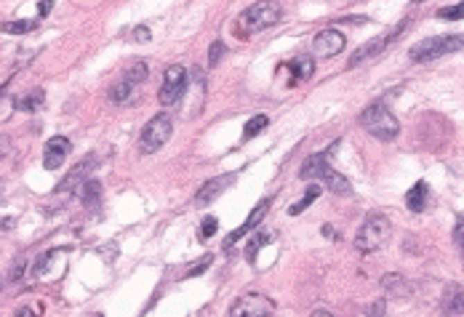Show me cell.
I'll return each instance as SVG.
<instances>
[{"label":"cell","instance_id":"obj_5","mask_svg":"<svg viewBox=\"0 0 464 317\" xmlns=\"http://www.w3.org/2000/svg\"><path fill=\"white\" fill-rule=\"evenodd\" d=\"M171 134H173L171 118H169L166 112L155 115L153 120L141 128V136H139V152H141V155H153V152H157V150H163V147H166V141L171 139Z\"/></svg>","mask_w":464,"mask_h":317},{"label":"cell","instance_id":"obj_25","mask_svg":"<svg viewBox=\"0 0 464 317\" xmlns=\"http://www.w3.org/2000/svg\"><path fill=\"white\" fill-rule=\"evenodd\" d=\"M35 30V21H6L3 24V33H8V35H24V33H30Z\"/></svg>","mask_w":464,"mask_h":317},{"label":"cell","instance_id":"obj_27","mask_svg":"<svg viewBox=\"0 0 464 317\" xmlns=\"http://www.w3.org/2000/svg\"><path fill=\"white\" fill-rule=\"evenodd\" d=\"M216 229H219V221H216L214 216H208V219H203V227H200V237H203V240L214 237V235H216Z\"/></svg>","mask_w":464,"mask_h":317},{"label":"cell","instance_id":"obj_16","mask_svg":"<svg viewBox=\"0 0 464 317\" xmlns=\"http://www.w3.org/2000/svg\"><path fill=\"white\" fill-rule=\"evenodd\" d=\"M320 181H326V187L331 190L334 194H350L352 192V184H350V179L342 176L339 171H334L331 165H328L326 171H323V176H320Z\"/></svg>","mask_w":464,"mask_h":317},{"label":"cell","instance_id":"obj_2","mask_svg":"<svg viewBox=\"0 0 464 317\" xmlns=\"http://www.w3.org/2000/svg\"><path fill=\"white\" fill-rule=\"evenodd\" d=\"M361 125L371 134V136H377V139H395L397 134H400V120H397L395 115H393V109L387 105H377L366 107L361 112Z\"/></svg>","mask_w":464,"mask_h":317},{"label":"cell","instance_id":"obj_26","mask_svg":"<svg viewBox=\"0 0 464 317\" xmlns=\"http://www.w3.org/2000/svg\"><path fill=\"white\" fill-rule=\"evenodd\" d=\"M224 53H227V48H224L222 40H214V43H211V48H208V67H216V64L222 62Z\"/></svg>","mask_w":464,"mask_h":317},{"label":"cell","instance_id":"obj_19","mask_svg":"<svg viewBox=\"0 0 464 317\" xmlns=\"http://www.w3.org/2000/svg\"><path fill=\"white\" fill-rule=\"evenodd\" d=\"M134 93H137V86H134V83H128L126 78H121V80L110 89V99H112L115 105H128V102L134 99Z\"/></svg>","mask_w":464,"mask_h":317},{"label":"cell","instance_id":"obj_33","mask_svg":"<svg viewBox=\"0 0 464 317\" xmlns=\"http://www.w3.org/2000/svg\"><path fill=\"white\" fill-rule=\"evenodd\" d=\"M51 8H53V0H40V3H37V14H40V17H49Z\"/></svg>","mask_w":464,"mask_h":317},{"label":"cell","instance_id":"obj_20","mask_svg":"<svg viewBox=\"0 0 464 317\" xmlns=\"http://www.w3.org/2000/svg\"><path fill=\"white\" fill-rule=\"evenodd\" d=\"M78 190H80V200L86 203L88 208H91V206H99V200H102V184H99L96 179H86Z\"/></svg>","mask_w":464,"mask_h":317},{"label":"cell","instance_id":"obj_17","mask_svg":"<svg viewBox=\"0 0 464 317\" xmlns=\"http://www.w3.org/2000/svg\"><path fill=\"white\" fill-rule=\"evenodd\" d=\"M328 168V160L326 155H309L307 160H304V165L299 168V176L307 179V181H315V179L323 176V171Z\"/></svg>","mask_w":464,"mask_h":317},{"label":"cell","instance_id":"obj_7","mask_svg":"<svg viewBox=\"0 0 464 317\" xmlns=\"http://www.w3.org/2000/svg\"><path fill=\"white\" fill-rule=\"evenodd\" d=\"M273 312H275V301L264 293H243L230 307V317H270Z\"/></svg>","mask_w":464,"mask_h":317},{"label":"cell","instance_id":"obj_32","mask_svg":"<svg viewBox=\"0 0 464 317\" xmlns=\"http://www.w3.org/2000/svg\"><path fill=\"white\" fill-rule=\"evenodd\" d=\"M261 243H264V235H257V237L248 243V259H251V262L257 259V251L261 248Z\"/></svg>","mask_w":464,"mask_h":317},{"label":"cell","instance_id":"obj_3","mask_svg":"<svg viewBox=\"0 0 464 317\" xmlns=\"http://www.w3.org/2000/svg\"><path fill=\"white\" fill-rule=\"evenodd\" d=\"M390 235H393L390 219L381 216V213H371L361 224L358 235H355V248H358L361 253H374V251H379L381 246H387Z\"/></svg>","mask_w":464,"mask_h":317},{"label":"cell","instance_id":"obj_24","mask_svg":"<svg viewBox=\"0 0 464 317\" xmlns=\"http://www.w3.org/2000/svg\"><path fill=\"white\" fill-rule=\"evenodd\" d=\"M318 194H320V190H318V187H309L307 194H304V197H302L296 206H291V208H289V213H291V216H299V213L304 211V208H309V206L318 200Z\"/></svg>","mask_w":464,"mask_h":317},{"label":"cell","instance_id":"obj_34","mask_svg":"<svg viewBox=\"0 0 464 317\" xmlns=\"http://www.w3.org/2000/svg\"><path fill=\"white\" fill-rule=\"evenodd\" d=\"M134 37H137L139 43H147V40H150V30H147V27H137V30H134Z\"/></svg>","mask_w":464,"mask_h":317},{"label":"cell","instance_id":"obj_18","mask_svg":"<svg viewBox=\"0 0 464 317\" xmlns=\"http://www.w3.org/2000/svg\"><path fill=\"white\" fill-rule=\"evenodd\" d=\"M289 70L296 80H309L312 75H315V59L307 56V53H302V56H293L291 64H289Z\"/></svg>","mask_w":464,"mask_h":317},{"label":"cell","instance_id":"obj_10","mask_svg":"<svg viewBox=\"0 0 464 317\" xmlns=\"http://www.w3.org/2000/svg\"><path fill=\"white\" fill-rule=\"evenodd\" d=\"M267 211H270V197H264V200L259 203L257 208H254V211L248 213V219L243 221V227H238V229H235V232H230V235H227V240H224V246H227V248H230V246H235V243H238L241 237H246L248 232H254V229L259 227V221H261V219L267 216Z\"/></svg>","mask_w":464,"mask_h":317},{"label":"cell","instance_id":"obj_12","mask_svg":"<svg viewBox=\"0 0 464 317\" xmlns=\"http://www.w3.org/2000/svg\"><path fill=\"white\" fill-rule=\"evenodd\" d=\"M232 174H227V176H216V179H208L206 184L198 190V194H195V206H208V203H214L219 194L232 184Z\"/></svg>","mask_w":464,"mask_h":317},{"label":"cell","instance_id":"obj_4","mask_svg":"<svg viewBox=\"0 0 464 317\" xmlns=\"http://www.w3.org/2000/svg\"><path fill=\"white\" fill-rule=\"evenodd\" d=\"M462 35H438V37H424L419 40L411 48V62H432V59H440L446 53H456L462 51Z\"/></svg>","mask_w":464,"mask_h":317},{"label":"cell","instance_id":"obj_36","mask_svg":"<svg viewBox=\"0 0 464 317\" xmlns=\"http://www.w3.org/2000/svg\"><path fill=\"white\" fill-rule=\"evenodd\" d=\"M17 317H35V312L30 309V307H19V309H17Z\"/></svg>","mask_w":464,"mask_h":317},{"label":"cell","instance_id":"obj_14","mask_svg":"<svg viewBox=\"0 0 464 317\" xmlns=\"http://www.w3.org/2000/svg\"><path fill=\"white\" fill-rule=\"evenodd\" d=\"M427 197H430L427 181H416L411 190H409V194H406V206H409V211L422 213L424 211V206H427Z\"/></svg>","mask_w":464,"mask_h":317},{"label":"cell","instance_id":"obj_1","mask_svg":"<svg viewBox=\"0 0 464 317\" xmlns=\"http://www.w3.org/2000/svg\"><path fill=\"white\" fill-rule=\"evenodd\" d=\"M283 19V6L277 0H257L254 6H248L241 17V35H254L267 27H273Z\"/></svg>","mask_w":464,"mask_h":317},{"label":"cell","instance_id":"obj_38","mask_svg":"<svg viewBox=\"0 0 464 317\" xmlns=\"http://www.w3.org/2000/svg\"><path fill=\"white\" fill-rule=\"evenodd\" d=\"M309 317H334V315H331L328 309H315V312H312Z\"/></svg>","mask_w":464,"mask_h":317},{"label":"cell","instance_id":"obj_11","mask_svg":"<svg viewBox=\"0 0 464 317\" xmlns=\"http://www.w3.org/2000/svg\"><path fill=\"white\" fill-rule=\"evenodd\" d=\"M94 168H96V158H94V155H88L83 163H78V165L69 171V176L65 179L59 187H56V192H59V194H62V192H75V190H78V187H80L86 179H91L88 174H91Z\"/></svg>","mask_w":464,"mask_h":317},{"label":"cell","instance_id":"obj_23","mask_svg":"<svg viewBox=\"0 0 464 317\" xmlns=\"http://www.w3.org/2000/svg\"><path fill=\"white\" fill-rule=\"evenodd\" d=\"M121 78H126L128 83L139 86V83H144V80H147V64H144V62H137V64H131L128 70L123 72Z\"/></svg>","mask_w":464,"mask_h":317},{"label":"cell","instance_id":"obj_40","mask_svg":"<svg viewBox=\"0 0 464 317\" xmlns=\"http://www.w3.org/2000/svg\"><path fill=\"white\" fill-rule=\"evenodd\" d=\"M0 96H3V89H0Z\"/></svg>","mask_w":464,"mask_h":317},{"label":"cell","instance_id":"obj_13","mask_svg":"<svg viewBox=\"0 0 464 317\" xmlns=\"http://www.w3.org/2000/svg\"><path fill=\"white\" fill-rule=\"evenodd\" d=\"M390 43H393V40H390V35L371 37L368 43H363L361 48L352 53V56H350V64H347V67H358V64H363L366 59H374V56H379V53L384 51V48H387Z\"/></svg>","mask_w":464,"mask_h":317},{"label":"cell","instance_id":"obj_15","mask_svg":"<svg viewBox=\"0 0 464 317\" xmlns=\"http://www.w3.org/2000/svg\"><path fill=\"white\" fill-rule=\"evenodd\" d=\"M381 288H384V293H390V296H395V299H403V296H409L411 291V285H409V280L403 278V275H397V272H393V275H384L381 278Z\"/></svg>","mask_w":464,"mask_h":317},{"label":"cell","instance_id":"obj_28","mask_svg":"<svg viewBox=\"0 0 464 317\" xmlns=\"http://www.w3.org/2000/svg\"><path fill=\"white\" fill-rule=\"evenodd\" d=\"M454 243H456V251L462 253V251H464V224H462V216L456 219V229H454Z\"/></svg>","mask_w":464,"mask_h":317},{"label":"cell","instance_id":"obj_35","mask_svg":"<svg viewBox=\"0 0 464 317\" xmlns=\"http://www.w3.org/2000/svg\"><path fill=\"white\" fill-rule=\"evenodd\" d=\"M451 307H454L456 312H462V288H456V293H454V301H451Z\"/></svg>","mask_w":464,"mask_h":317},{"label":"cell","instance_id":"obj_9","mask_svg":"<svg viewBox=\"0 0 464 317\" xmlns=\"http://www.w3.org/2000/svg\"><path fill=\"white\" fill-rule=\"evenodd\" d=\"M69 150H72L69 139H65V136H51V139L46 141V152H43V165H46L49 171H56V168H62V163L67 160Z\"/></svg>","mask_w":464,"mask_h":317},{"label":"cell","instance_id":"obj_39","mask_svg":"<svg viewBox=\"0 0 464 317\" xmlns=\"http://www.w3.org/2000/svg\"><path fill=\"white\" fill-rule=\"evenodd\" d=\"M413 3H424V0H413Z\"/></svg>","mask_w":464,"mask_h":317},{"label":"cell","instance_id":"obj_31","mask_svg":"<svg viewBox=\"0 0 464 317\" xmlns=\"http://www.w3.org/2000/svg\"><path fill=\"white\" fill-rule=\"evenodd\" d=\"M384 307H387V301H374V304L368 307L366 317H384Z\"/></svg>","mask_w":464,"mask_h":317},{"label":"cell","instance_id":"obj_29","mask_svg":"<svg viewBox=\"0 0 464 317\" xmlns=\"http://www.w3.org/2000/svg\"><path fill=\"white\" fill-rule=\"evenodd\" d=\"M211 262H214V256H211V253H206V256H203V259H200L198 264H192V269L187 272V278H195L198 272H206V266L211 264Z\"/></svg>","mask_w":464,"mask_h":317},{"label":"cell","instance_id":"obj_37","mask_svg":"<svg viewBox=\"0 0 464 317\" xmlns=\"http://www.w3.org/2000/svg\"><path fill=\"white\" fill-rule=\"evenodd\" d=\"M24 272V262H17V269L11 272V280H19V275Z\"/></svg>","mask_w":464,"mask_h":317},{"label":"cell","instance_id":"obj_6","mask_svg":"<svg viewBox=\"0 0 464 317\" xmlns=\"http://www.w3.org/2000/svg\"><path fill=\"white\" fill-rule=\"evenodd\" d=\"M187 83H189V75L182 64H171L169 70L163 72V86L157 91V102L163 107H171L179 105L187 93Z\"/></svg>","mask_w":464,"mask_h":317},{"label":"cell","instance_id":"obj_8","mask_svg":"<svg viewBox=\"0 0 464 317\" xmlns=\"http://www.w3.org/2000/svg\"><path fill=\"white\" fill-rule=\"evenodd\" d=\"M344 46H347V40L339 30H320L318 35L312 37V53L315 56H320V59H331V56H336V53L344 51Z\"/></svg>","mask_w":464,"mask_h":317},{"label":"cell","instance_id":"obj_22","mask_svg":"<svg viewBox=\"0 0 464 317\" xmlns=\"http://www.w3.org/2000/svg\"><path fill=\"white\" fill-rule=\"evenodd\" d=\"M40 105H43V91L40 89L33 91V93H24L22 99H17V109H24V112H35Z\"/></svg>","mask_w":464,"mask_h":317},{"label":"cell","instance_id":"obj_21","mask_svg":"<svg viewBox=\"0 0 464 317\" xmlns=\"http://www.w3.org/2000/svg\"><path fill=\"white\" fill-rule=\"evenodd\" d=\"M267 125H270V118H267V115H254V118L246 123V128H243V139H254Z\"/></svg>","mask_w":464,"mask_h":317},{"label":"cell","instance_id":"obj_30","mask_svg":"<svg viewBox=\"0 0 464 317\" xmlns=\"http://www.w3.org/2000/svg\"><path fill=\"white\" fill-rule=\"evenodd\" d=\"M462 8H464L462 3H459V6H451V8H443L438 17L440 19H462Z\"/></svg>","mask_w":464,"mask_h":317}]
</instances>
